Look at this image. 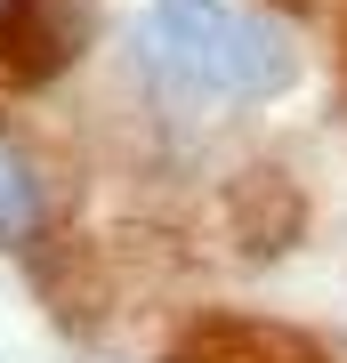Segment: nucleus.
Wrapping results in <instances>:
<instances>
[{"label":"nucleus","instance_id":"1","mask_svg":"<svg viewBox=\"0 0 347 363\" xmlns=\"http://www.w3.org/2000/svg\"><path fill=\"white\" fill-rule=\"evenodd\" d=\"M129 57L154 89L194 105H258L291 81V40L234 0H145Z\"/></svg>","mask_w":347,"mask_h":363},{"label":"nucleus","instance_id":"2","mask_svg":"<svg viewBox=\"0 0 347 363\" xmlns=\"http://www.w3.org/2000/svg\"><path fill=\"white\" fill-rule=\"evenodd\" d=\"M40 218H49V186H40L33 154L16 145V130L0 121V250L33 242V234H40Z\"/></svg>","mask_w":347,"mask_h":363}]
</instances>
